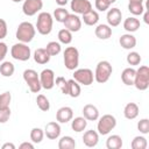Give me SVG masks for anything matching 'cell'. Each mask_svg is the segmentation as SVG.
I'll return each mask as SVG.
<instances>
[{
    "instance_id": "obj_1",
    "label": "cell",
    "mask_w": 149,
    "mask_h": 149,
    "mask_svg": "<svg viewBox=\"0 0 149 149\" xmlns=\"http://www.w3.org/2000/svg\"><path fill=\"white\" fill-rule=\"evenodd\" d=\"M36 34V28L33 26V23L23 21L17 26L16 29V38L22 43H29L33 41Z\"/></svg>"
},
{
    "instance_id": "obj_2",
    "label": "cell",
    "mask_w": 149,
    "mask_h": 149,
    "mask_svg": "<svg viewBox=\"0 0 149 149\" xmlns=\"http://www.w3.org/2000/svg\"><path fill=\"white\" fill-rule=\"evenodd\" d=\"M54 24V17L48 12H41L37 15L36 21V29L41 35H49L52 30Z\"/></svg>"
},
{
    "instance_id": "obj_3",
    "label": "cell",
    "mask_w": 149,
    "mask_h": 149,
    "mask_svg": "<svg viewBox=\"0 0 149 149\" xmlns=\"http://www.w3.org/2000/svg\"><path fill=\"white\" fill-rule=\"evenodd\" d=\"M112 72H113V68H112L111 63L108 61H100L95 68L94 79L97 83L104 84L109 79Z\"/></svg>"
},
{
    "instance_id": "obj_4",
    "label": "cell",
    "mask_w": 149,
    "mask_h": 149,
    "mask_svg": "<svg viewBox=\"0 0 149 149\" xmlns=\"http://www.w3.org/2000/svg\"><path fill=\"white\" fill-rule=\"evenodd\" d=\"M133 85L140 91H146L149 87V68L147 65H141L136 70Z\"/></svg>"
},
{
    "instance_id": "obj_5",
    "label": "cell",
    "mask_w": 149,
    "mask_h": 149,
    "mask_svg": "<svg viewBox=\"0 0 149 149\" xmlns=\"http://www.w3.org/2000/svg\"><path fill=\"white\" fill-rule=\"evenodd\" d=\"M64 65L68 70L74 71L79 65V51L74 47H68L64 50Z\"/></svg>"
},
{
    "instance_id": "obj_6",
    "label": "cell",
    "mask_w": 149,
    "mask_h": 149,
    "mask_svg": "<svg viewBox=\"0 0 149 149\" xmlns=\"http://www.w3.org/2000/svg\"><path fill=\"white\" fill-rule=\"evenodd\" d=\"M23 79L26 84L28 85L30 92L33 93H38L42 88L41 81H40V74L33 70V69H27L23 71Z\"/></svg>"
},
{
    "instance_id": "obj_7",
    "label": "cell",
    "mask_w": 149,
    "mask_h": 149,
    "mask_svg": "<svg viewBox=\"0 0 149 149\" xmlns=\"http://www.w3.org/2000/svg\"><path fill=\"white\" fill-rule=\"evenodd\" d=\"M10 55L14 59L20 61V62H26L30 58L31 56V51L30 48L27 45V43H15L12 48H10Z\"/></svg>"
},
{
    "instance_id": "obj_8",
    "label": "cell",
    "mask_w": 149,
    "mask_h": 149,
    "mask_svg": "<svg viewBox=\"0 0 149 149\" xmlns=\"http://www.w3.org/2000/svg\"><path fill=\"white\" fill-rule=\"evenodd\" d=\"M116 126V119L112 114H105L102 115L97 125V130L100 135H107L113 130Z\"/></svg>"
},
{
    "instance_id": "obj_9",
    "label": "cell",
    "mask_w": 149,
    "mask_h": 149,
    "mask_svg": "<svg viewBox=\"0 0 149 149\" xmlns=\"http://www.w3.org/2000/svg\"><path fill=\"white\" fill-rule=\"evenodd\" d=\"M73 79L84 86H88L94 80V74L91 69H76L73 72Z\"/></svg>"
},
{
    "instance_id": "obj_10",
    "label": "cell",
    "mask_w": 149,
    "mask_h": 149,
    "mask_svg": "<svg viewBox=\"0 0 149 149\" xmlns=\"http://www.w3.org/2000/svg\"><path fill=\"white\" fill-rule=\"evenodd\" d=\"M43 7L42 0H24L22 5V12L27 16H33L37 14Z\"/></svg>"
},
{
    "instance_id": "obj_11",
    "label": "cell",
    "mask_w": 149,
    "mask_h": 149,
    "mask_svg": "<svg viewBox=\"0 0 149 149\" xmlns=\"http://www.w3.org/2000/svg\"><path fill=\"white\" fill-rule=\"evenodd\" d=\"M41 86L44 90H51L55 86V72L51 69H44L40 73Z\"/></svg>"
},
{
    "instance_id": "obj_12",
    "label": "cell",
    "mask_w": 149,
    "mask_h": 149,
    "mask_svg": "<svg viewBox=\"0 0 149 149\" xmlns=\"http://www.w3.org/2000/svg\"><path fill=\"white\" fill-rule=\"evenodd\" d=\"M70 7L76 14H85L86 12L92 9V3L88 0H71Z\"/></svg>"
},
{
    "instance_id": "obj_13",
    "label": "cell",
    "mask_w": 149,
    "mask_h": 149,
    "mask_svg": "<svg viewBox=\"0 0 149 149\" xmlns=\"http://www.w3.org/2000/svg\"><path fill=\"white\" fill-rule=\"evenodd\" d=\"M65 28L68 30H70L71 33H76V31H79L80 28H81V20L78 15L76 14H69L68 17L65 19V21L63 22Z\"/></svg>"
},
{
    "instance_id": "obj_14",
    "label": "cell",
    "mask_w": 149,
    "mask_h": 149,
    "mask_svg": "<svg viewBox=\"0 0 149 149\" xmlns=\"http://www.w3.org/2000/svg\"><path fill=\"white\" fill-rule=\"evenodd\" d=\"M107 23L109 27H118L120 23H121V19H122V13L119 8L114 7V8H111L108 9L107 12Z\"/></svg>"
},
{
    "instance_id": "obj_15",
    "label": "cell",
    "mask_w": 149,
    "mask_h": 149,
    "mask_svg": "<svg viewBox=\"0 0 149 149\" xmlns=\"http://www.w3.org/2000/svg\"><path fill=\"white\" fill-rule=\"evenodd\" d=\"M44 135L49 139V140H56L61 135V126L58 122H55V121H51V122H48L45 125V128H44Z\"/></svg>"
},
{
    "instance_id": "obj_16",
    "label": "cell",
    "mask_w": 149,
    "mask_h": 149,
    "mask_svg": "<svg viewBox=\"0 0 149 149\" xmlns=\"http://www.w3.org/2000/svg\"><path fill=\"white\" fill-rule=\"evenodd\" d=\"M73 118V111L71 107L69 106H64V107H61L57 113H56V120L59 122V123H66L69 121H71Z\"/></svg>"
},
{
    "instance_id": "obj_17",
    "label": "cell",
    "mask_w": 149,
    "mask_h": 149,
    "mask_svg": "<svg viewBox=\"0 0 149 149\" xmlns=\"http://www.w3.org/2000/svg\"><path fill=\"white\" fill-rule=\"evenodd\" d=\"M99 142V133L93 130V129H90V130H86L83 135V143L88 147V148H93L98 144Z\"/></svg>"
},
{
    "instance_id": "obj_18",
    "label": "cell",
    "mask_w": 149,
    "mask_h": 149,
    "mask_svg": "<svg viewBox=\"0 0 149 149\" xmlns=\"http://www.w3.org/2000/svg\"><path fill=\"white\" fill-rule=\"evenodd\" d=\"M83 115L87 121H95L99 119V111L98 108L92 105V104H87L83 107Z\"/></svg>"
},
{
    "instance_id": "obj_19",
    "label": "cell",
    "mask_w": 149,
    "mask_h": 149,
    "mask_svg": "<svg viewBox=\"0 0 149 149\" xmlns=\"http://www.w3.org/2000/svg\"><path fill=\"white\" fill-rule=\"evenodd\" d=\"M119 43H120V45H121L123 49L130 50V49L135 48V45H136V38H135V36H133L130 33L123 34V35H121V37L119 38Z\"/></svg>"
},
{
    "instance_id": "obj_20",
    "label": "cell",
    "mask_w": 149,
    "mask_h": 149,
    "mask_svg": "<svg viewBox=\"0 0 149 149\" xmlns=\"http://www.w3.org/2000/svg\"><path fill=\"white\" fill-rule=\"evenodd\" d=\"M139 106L135 102H128L123 108V115L128 120H134L139 115Z\"/></svg>"
},
{
    "instance_id": "obj_21",
    "label": "cell",
    "mask_w": 149,
    "mask_h": 149,
    "mask_svg": "<svg viewBox=\"0 0 149 149\" xmlns=\"http://www.w3.org/2000/svg\"><path fill=\"white\" fill-rule=\"evenodd\" d=\"M94 34L100 40H108L112 36V28L108 24H98Z\"/></svg>"
},
{
    "instance_id": "obj_22",
    "label": "cell",
    "mask_w": 149,
    "mask_h": 149,
    "mask_svg": "<svg viewBox=\"0 0 149 149\" xmlns=\"http://www.w3.org/2000/svg\"><path fill=\"white\" fill-rule=\"evenodd\" d=\"M50 55L45 50V48H38L34 52V61L37 64H47L50 61Z\"/></svg>"
},
{
    "instance_id": "obj_23",
    "label": "cell",
    "mask_w": 149,
    "mask_h": 149,
    "mask_svg": "<svg viewBox=\"0 0 149 149\" xmlns=\"http://www.w3.org/2000/svg\"><path fill=\"white\" fill-rule=\"evenodd\" d=\"M140 26H141L140 20L136 19V17H134V16H129V17H127L123 21V28L128 33H134V31L139 30Z\"/></svg>"
},
{
    "instance_id": "obj_24",
    "label": "cell",
    "mask_w": 149,
    "mask_h": 149,
    "mask_svg": "<svg viewBox=\"0 0 149 149\" xmlns=\"http://www.w3.org/2000/svg\"><path fill=\"white\" fill-rule=\"evenodd\" d=\"M135 72L136 70L133 68H126L122 73H121V80L125 85L130 86L134 84V79H135Z\"/></svg>"
},
{
    "instance_id": "obj_25",
    "label": "cell",
    "mask_w": 149,
    "mask_h": 149,
    "mask_svg": "<svg viewBox=\"0 0 149 149\" xmlns=\"http://www.w3.org/2000/svg\"><path fill=\"white\" fill-rule=\"evenodd\" d=\"M83 21L86 26H94L98 23L99 21V14L98 12L91 9L88 12H86L85 14H83Z\"/></svg>"
},
{
    "instance_id": "obj_26",
    "label": "cell",
    "mask_w": 149,
    "mask_h": 149,
    "mask_svg": "<svg viewBox=\"0 0 149 149\" xmlns=\"http://www.w3.org/2000/svg\"><path fill=\"white\" fill-rule=\"evenodd\" d=\"M87 126V120L84 116H77L71 121V128L73 132L80 133L83 132Z\"/></svg>"
},
{
    "instance_id": "obj_27",
    "label": "cell",
    "mask_w": 149,
    "mask_h": 149,
    "mask_svg": "<svg viewBox=\"0 0 149 149\" xmlns=\"http://www.w3.org/2000/svg\"><path fill=\"white\" fill-rule=\"evenodd\" d=\"M107 149H120L122 147V139L120 135H111L106 140Z\"/></svg>"
},
{
    "instance_id": "obj_28",
    "label": "cell",
    "mask_w": 149,
    "mask_h": 149,
    "mask_svg": "<svg viewBox=\"0 0 149 149\" xmlns=\"http://www.w3.org/2000/svg\"><path fill=\"white\" fill-rule=\"evenodd\" d=\"M69 83V91H68V94L71 97V98H78L81 93V88H80V85L72 78V79H69L68 80Z\"/></svg>"
},
{
    "instance_id": "obj_29",
    "label": "cell",
    "mask_w": 149,
    "mask_h": 149,
    "mask_svg": "<svg viewBox=\"0 0 149 149\" xmlns=\"http://www.w3.org/2000/svg\"><path fill=\"white\" fill-rule=\"evenodd\" d=\"M15 66L12 62H2L0 64V74L2 77H12L14 74Z\"/></svg>"
},
{
    "instance_id": "obj_30",
    "label": "cell",
    "mask_w": 149,
    "mask_h": 149,
    "mask_svg": "<svg viewBox=\"0 0 149 149\" xmlns=\"http://www.w3.org/2000/svg\"><path fill=\"white\" fill-rule=\"evenodd\" d=\"M76 147V141L71 136H63L58 141L59 149H73Z\"/></svg>"
},
{
    "instance_id": "obj_31",
    "label": "cell",
    "mask_w": 149,
    "mask_h": 149,
    "mask_svg": "<svg viewBox=\"0 0 149 149\" xmlns=\"http://www.w3.org/2000/svg\"><path fill=\"white\" fill-rule=\"evenodd\" d=\"M58 40L63 44H70L72 42V33L66 28H63L58 31Z\"/></svg>"
},
{
    "instance_id": "obj_32",
    "label": "cell",
    "mask_w": 149,
    "mask_h": 149,
    "mask_svg": "<svg viewBox=\"0 0 149 149\" xmlns=\"http://www.w3.org/2000/svg\"><path fill=\"white\" fill-rule=\"evenodd\" d=\"M36 104H37V107L43 111V112H48L50 109V102L48 100V98L44 95V94H38L37 98H36Z\"/></svg>"
},
{
    "instance_id": "obj_33",
    "label": "cell",
    "mask_w": 149,
    "mask_h": 149,
    "mask_svg": "<svg viewBox=\"0 0 149 149\" xmlns=\"http://www.w3.org/2000/svg\"><path fill=\"white\" fill-rule=\"evenodd\" d=\"M43 137H44V130L43 129H41L38 127H35V128H33L30 130V140H31V142L40 143V142H42Z\"/></svg>"
},
{
    "instance_id": "obj_34",
    "label": "cell",
    "mask_w": 149,
    "mask_h": 149,
    "mask_svg": "<svg viewBox=\"0 0 149 149\" xmlns=\"http://www.w3.org/2000/svg\"><path fill=\"white\" fill-rule=\"evenodd\" d=\"M133 149H146L148 147L147 139L144 136H135L130 143Z\"/></svg>"
},
{
    "instance_id": "obj_35",
    "label": "cell",
    "mask_w": 149,
    "mask_h": 149,
    "mask_svg": "<svg viewBox=\"0 0 149 149\" xmlns=\"http://www.w3.org/2000/svg\"><path fill=\"white\" fill-rule=\"evenodd\" d=\"M45 50L48 51V54H49L50 56H57V55L61 52L62 47H61V44H59L58 42H56V41H51V42H49V43L47 44Z\"/></svg>"
},
{
    "instance_id": "obj_36",
    "label": "cell",
    "mask_w": 149,
    "mask_h": 149,
    "mask_svg": "<svg viewBox=\"0 0 149 149\" xmlns=\"http://www.w3.org/2000/svg\"><path fill=\"white\" fill-rule=\"evenodd\" d=\"M69 14L70 13L64 7H58V8H56L54 10V19H56L57 22H62L63 23L65 21V19L68 17Z\"/></svg>"
},
{
    "instance_id": "obj_37",
    "label": "cell",
    "mask_w": 149,
    "mask_h": 149,
    "mask_svg": "<svg viewBox=\"0 0 149 149\" xmlns=\"http://www.w3.org/2000/svg\"><path fill=\"white\" fill-rule=\"evenodd\" d=\"M55 84H56V86L61 90V92L63 93V94H68V91H69V83H68V80L64 78V77H56V79H55Z\"/></svg>"
},
{
    "instance_id": "obj_38",
    "label": "cell",
    "mask_w": 149,
    "mask_h": 149,
    "mask_svg": "<svg viewBox=\"0 0 149 149\" xmlns=\"http://www.w3.org/2000/svg\"><path fill=\"white\" fill-rule=\"evenodd\" d=\"M128 10L133 14V15H142L144 12V7L142 3H137V2H129L128 3Z\"/></svg>"
},
{
    "instance_id": "obj_39",
    "label": "cell",
    "mask_w": 149,
    "mask_h": 149,
    "mask_svg": "<svg viewBox=\"0 0 149 149\" xmlns=\"http://www.w3.org/2000/svg\"><path fill=\"white\" fill-rule=\"evenodd\" d=\"M141 61H142V58H141L140 54L136 51H130L127 55V63L129 65H139L141 63Z\"/></svg>"
},
{
    "instance_id": "obj_40",
    "label": "cell",
    "mask_w": 149,
    "mask_h": 149,
    "mask_svg": "<svg viewBox=\"0 0 149 149\" xmlns=\"http://www.w3.org/2000/svg\"><path fill=\"white\" fill-rule=\"evenodd\" d=\"M12 101V94L10 92H3L0 94V109L8 108Z\"/></svg>"
},
{
    "instance_id": "obj_41",
    "label": "cell",
    "mask_w": 149,
    "mask_h": 149,
    "mask_svg": "<svg viewBox=\"0 0 149 149\" xmlns=\"http://www.w3.org/2000/svg\"><path fill=\"white\" fill-rule=\"evenodd\" d=\"M137 129L142 134H148L149 133V120L148 119H141L137 122Z\"/></svg>"
},
{
    "instance_id": "obj_42",
    "label": "cell",
    "mask_w": 149,
    "mask_h": 149,
    "mask_svg": "<svg viewBox=\"0 0 149 149\" xmlns=\"http://www.w3.org/2000/svg\"><path fill=\"white\" fill-rule=\"evenodd\" d=\"M94 6H95V8H97L99 12H105V10H107V9L109 8L111 5H109L106 0H95Z\"/></svg>"
},
{
    "instance_id": "obj_43",
    "label": "cell",
    "mask_w": 149,
    "mask_h": 149,
    "mask_svg": "<svg viewBox=\"0 0 149 149\" xmlns=\"http://www.w3.org/2000/svg\"><path fill=\"white\" fill-rule=\"evenodd\" d=\"M10 118V108H2L0 109V123H6Z\"/></svg>"
},
{
    "instance_id": "obj_44",
    "label": "cell",
    "mask_w": 149,
    "mask_h": 149,
    "mask_svg": "<svg viewBox=\"0 0 149 149\" xmlns=\"http://www.w3.org/2000/svg\"><path fill=\"white\" fill-rule=\"evenodd\" d=\"M7 22L3 19H0V41L7 36Z\"/></svg>"
},
{
    "instance_id": "obj_45",
    "label": "cell",
    "mask_w": 149,
    "mask_h": 149,
    "mask_svg": "<svg viewBox=\"0 0 149 149\" xmlns=\"http://www.w3.org/2000/svg\"><path fill=\"white\" fill-rule=\"evenodd\" d=\"M7 52H8V47H7V44H6L5 42H1V41H0V62H2V61L5 59Z\"/></svg>"
},
{
    "instance_id": "obj_46",
    "label": "cell",
    "mask_w": 149,
    "mask_h": 149,
    "mask_svg": "<svg viewBox=\"0 0 149 149\" xmlns=\"http://www.w3.org/2000/svg\"><path fill=\"white\" fill-rule=\"evenodd\" d=\"M20 149H34V144L33 143H29V142H23L19 146Z\"/></svg>"
},
{
    "instance_id": "obj_47",
    "label": "cell",
    "mask_w": 149,
    "mask_h": 149,
    "mask_svg": "<svg viewBox=\"0 0 149 149\" xmlns=\"http://www.w3.org/2000/svg\"><path fill=\"white\" fill-rule=\"evenodd\" d=\"M1 148H2V149H15V146H14L13 143H10V142H6V143L2 144Z\"/></svg>"
},
{
    "instance_id": "obj_48",
    "label": "cell",
    "mask_w": 149,
    "mask_h": 149,
    "mask_svg": "<svg viewBox=\"0 0 149 149\" xmlns=\"http://www.w3.org/2000/svg\"><path fill=\"white\" fill-rule=\"evenodd\" d=\"M144 15H143V20H144V22L148 24L149 23V13H148V10L147 9H144Z\"/></svg>"
},
{
    "instance_id": "obj_49",
    "label": "cell",
    "mask_w": 149,
    "mask_h": 149,
    "mask_svg": "<svg viewBox=\"0 0 149 149\" xmlns=\"http://www.w3.org/2000/svg\"><path fill=\"white\" fill-rule=\"evenodd\" d=\"M56 1V3L58 5V6H61V7H63V6H65L66 3H68V0H55Z\"/></svg>"
},
{
    "instance_id": "obj_50",
    "label": "cell",
    "mask_w": 149,
    "mask_h": 149,
    "mask_svg": "<svg viewBox=\"0 0 149 149\" xmlns=\"http://www.w3.org/2000/svg\"><path fill=\"white\" fill-rule=\"evenodd\" d=\"M129 2H137V3H142L143 0H129Z\"/></svg>"
},
{
    "instance_id": "obj_51",
    "label": "cell",
    "mask_w": 149,
    "mask_h": 149,
    "mask_svg": "<svg viewBox=\"0 0 149 149\" xmlns=\"http://www.w3.org/2000/svg\"><path fill=\"white\" fill-rule=\"evenodd\" d=\"M106 1H107V2L109 3V5H112V3H114V2L116 1V0H106Z\"/></svg>"
},
{
    "instance_id": "obj_52",
    "label": "cell",
    "mask_w": 149,
    "mask_h": 149,
    "mask_svg": "<svg viewBox=\"0 0 149 149\" xmlns=\"http://www.w3.org/2000/svg\"><path fill=\"white\" fill-rule=\"evenodd\" d=\"M12 1H13V2H21L22 0H12Z\"/></svg>"
}]
</instances>
